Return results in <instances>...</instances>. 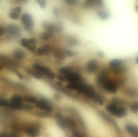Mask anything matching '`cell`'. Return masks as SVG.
Returning <instances> with one entry per match:
<instances>
[{
    "label": "cell",
    "instance_id": "cell-2",
    "mask_svg": "<svg viewBox=\"0 0 138 137\" xmlns=\"http://www.w3.org/2000/svg\"><path fill=\"white\" fill-rule=\"evenodd\" d=\"M21 21L25 28L28 30L32 29L34 27V21L32 17L28 13H25L22 15Z\"/></svg>",
    "mask_w": 138,
    "mask_h": 137
},
{
    "label": "cell",
    "instance_id": "cell-3",
    "mask_svg": "<svg viewBox=\"0 0 138 137\" xmlns=\"http://www.w3.org/2000/svg\"><path fill=\"white\" fill-rule=\"evenodd\" d=\"M65 76L66 80L70 83L78 82L81 78V76L79 74L75 72H71Z\"/></svg>",
    "mask_w": 138,
    "mask_h": 137
},
{
    "label": "cell",
    "instance_id": "cell-6",
    "mask_svg": "<svg viewBox=\"0 0 138 137\" xmlns=\"http://www.w3.org/2000/svg\"><path fill=\"white\" fill-rule=\"evenodd\" d=\"M33 67L36 70L47 76L52 72L49 68L39 64H35L33 66Z\"/></svg>",
    "mask_w": 138,
    "mask_h": 137
},
{
    "label": "cell",
    "instance_id": "cell-29",
    "mask_svg": "<svg viewBox=\"0 0 138 137\" xmlns=\"http://www.w3.org/2000/svg\"><path fill=\"white\" fill-rule=\"evenodd\" d=\"M66 53L67 56H72L74 54V52L72 51H70V50H67L66 51Z\"/></svg>",
    "mask_w": 138,
    "mask_h": 137
},
{
    "label": "cell",
    "instance_id": "cell-12",
    "mask_svg": "<svg viewBox=\"0 0 138 137\" xmlns=\"http://www.w3.org/2000/svg\"><path fill=\"white\" fill-rule=\"evenodd\" d=\"M49 48L48 46H44L38 48L36 50V54L40 56H42L46 54L49 51Z\"/></svg>",
    "mask_w": 138,
    "mask_h": 137
},
{
    "label": "cell",
    "instance_id": "cell-21",
    "mask_svg": "<svg viewBox=\"0 0 138 137\" xmlns=\"http://www.w3.org/2000/svg\"><path fill=\"white\" fill-rule=\"evenodd\" d=\"M51 36V33L50 32H46L44 33L42 35V38L43 39L45 40H47V39L49 38V37H50Z\"/></svg>",
    "mask_w": 138,
    "mask_h": 137
},
{
    "label": "cell",
    "instance_id": "cell-28",
    "mask_svg": "<svg viewBox=\"0 0 138 137\" xmlns=\"http://www.w3.org/2000/svg\"><path fill=\"white\" fill-rule=\"evenodd\" d=\"M21 10H22V8L20 7H16L13 9V11H14V12H16L18 13H20V12H21Z\"/></svg>",
    "mask_w": 138,
    "mask_h": 137
},
{
    "label": "cell",
    "instance_id": "cell-9",
    "mask_svg": "<svg viewBox=\"0 0 138 137\" xmlns=\"http://www.w3.org/2000/svg\"><path fill=\"white\" fill-rule=\"evenodd\" d=\"M8 32L13 36H18L20 35V29L18 26L14 24H11L9 25L7 27Z\"/></svg>",
    "mask_w": 138,
    "mask_h": 137
},
{
    "label": "cell",
    "instance_id": "cell-15",
    "mask_svg": "<svg viewBox=\"0 0 138 137\" xmlns=\"http://www.w3.org/2000/svg\"><path fill=\"white\" fill-rule=\"evenodd\" d=\"M14 56L15 58L20 60L24 58L25 56V54L22 50H17L15 52Z\"/></svg>",
    "mask_w": 138,
    "mask_h": 137
},
{
    "label": "cell",
    "instance_id": "cell-16",
    "mask_svg": "<svg viewBox=\"0 0 138 137\" xmlns=\"http://www.w3.org/2000/svg\"><path fill=\"white\" fill-rule=\"evenodd\" d=\"M99 82L103 83V84L107 81V76L105 73H103L99 75L98 77Z\"/></svg>",
    "mask_w": 138,
    "mask_h": 137
},
{
    "label": "cell",
    "instance_id": "cell-17",
    "mask_svg": "<svg viewBox=\"0 0 138 137\" xmlns=\"http://www.w3.org/2000/svg\"><path fill=\"white\" fill-rule=\"evenodd\" d=\"M97 14H98V15L99 16V17L102 19H106L108 17V13L104 11H99L97 13Z\"/></svg>",
    "mask_w": 138,
    "mask_h": 137
},
{
    "label": "cell",
    "instance_id": "cell-19",
    "mask_svg": "<svg viewBox=\"0 0 138 137\" xmlns=\"http://www.w3.org/2000/svg\"><path fill=\"white\" fill-rule=\"evenodd\" d=\"M122 63L120 61L118 60H113L110 62V65L112 67H117L120 66Z\"/></svg>",
    "mask_w": 138,
    "mask_h": 137
},
{
    "label": "cell",
    "instance_id": "cell-10",
    "mask_svg": "<svg viewBox=\"0 0 138 137\" xmlns=\"http://www.w3.org/2000/svg\"><path fill=\"white\" fill-rule=\"evenodd\" d=\"M126 130L129 134L133 136H137L138 134V128L134 125H126Z\"/></svg>",
    "mask_w": 138,
    "mask_h": 137
},
{
    "label": "cell",
    "instance_id": "cell-36",
    "mask_svg": "<svg viewBox=\"0 0 138 137\" xmlns=\"http://www.w3.org/2000/svg\"><path fill=\"white\" fill-rule=\"evenodd\" d=\"M137 62L138 63V58H137Z\"/></svg>",
    "mask_w": 138,
    "mask_h": 137
},
{
    "label": "cell",
    "instance_id": "cell-24",
    "mask_svg": "<svg viewBox=\"0 0 138 137\" xmlns=\"http://www.w3.org/2000/svg\"><path fill=\"white\" fill-rule=\"evenodd\" d=\"M94 1L89 0V1H86L85 3V7L89 8L91 7L93 5Z\"/></svg>",
    "mask_w": 138,
    "mask_h": 137
},
{
    "label": "cell",
    "instance_id": "cell-22",
    "mask_svg": "<svg viewBox=\"0 0 138 137\" xmlns=\"http://www.w3.org/2000/svg\"><path fill=\"white\" fill-rule=\"evenodd\" d=\"M37 2L38 3V4L42 8H44L45 7L46 5V3L45 1L42 0H37Z\"/></svg>",
    "mask_w": 138,
    "mask_h": 137
},
{
    "label": "cell",
    "instance_id": "cell-18",
    "mask_svg": "<svg viewBox=\"0 0 138 137\" xmlns=\"http://www.w3.org/2000/svg\"><path fill=\"white\" fill-rule=\"evenodd\" d=\"M25 100L29 103H37V100L35 97H31V96H28L25 98Z\"/></svg>",
    "mask_w": 138,
    "mask_h": 137
},
{
    "label": "cell",
    "instance_id": "cell-23",
    "mask_svg": "<svg viewBox=\"0 0 138 137\" xmlns=\"http://www.w3.org/2000/svg\"><path fill=\"white\" fill-rule=\"evenodd\" d=\"M131 108L132 111L136 112V111L138 110V103L133 104V105H132Z\"/></svg>",
    "mask_w": 138,
    "mask_h": 137
},
{
    "label": "cell",
    "instance_id": "cell-34",
    "mask_svg": "<svg viewBox=\"0 0 138 137\" xmlns=\"http://www.w3.org/2000/svg\"><path fill=\"white\" fill-rule=\"evenodd\" d=\"M9 137H19V136L17 134H12L10 135Z\"/></svg>",
    "mask_w": 138,
    "mask_h": 137
},
{
    "label": "cell",
    "instance_id": "cell-35",
    "mask_svg": "<svg viewBox=\"0 0 138 137\" xmlns=\"http://www.w3.org/2000/svg\"><path fill=\"white\" fill-rule=\"evenodd\" d=\"M2 69H3V66L1 64H0V70H1Z\"/></svg>",
    "mask_w": 138,
    "mask_h": 137
},
{
    "label": "cell",
    "instance_id": "cell-11",
    "mask_svg": "<svg viewBox=\"0 0 138 137\" xmlns=\"http://www.w3.org/2000/svg\"><path fill=\"white\" fill-rule=\"evenodd\" d=\"M36 47V40L32 38H28V44L26 48L31 51H34Z\"/></svg>",
    "mask_w": 138,
    "mask_h": 137
},
{
    "label": "cell",
    "instance_id": "cell-8",
    "mask_svg": "<svg viewBox=\"0 0 138 137\" xmlns=\"http://www.w3.org/2000/svg\"><path fill=\"white\" fill-rule=\"evenodd\" d=\"M98 68V64L95 60L90 61L87 64V69L89 72H95L97 71Z\"/></svg>",
    "mask_w": 138,
    "mask_h": 137
},
{
    "label": "cell",
    "instance_id": "cell-26",
    "mask_svg": "<svg viewBox=\"0 0 138 137\" xmlns=\"http://www.w3.org/2000/svg\"><path fill=\"white\" fill-rule=\"evenodd\" d=\"M7 105H8V103L7 100L0 98V106H6Z\"/></svg>",
    "mask_w": 138,
    "mask_h": 137
},
{
    "label": "cell",
    "instance_id": "cell-25",
    "mask_svg": "<svg viewBox=\"0 0 138 137\" xmlns=\"http://www.w3.org/2000/svg\"><path fill=\"white\" fill-rule=\"evenodd\" d=\"M65 2L70 5H75L77 3V1L74 0H65Z\"/></svg>",
    "mask_w": 138,
    "mask_h": 137
},
{
    "label": "cell",
    "instance_id": "cell-27",
    "mask_svg": "<svg viewBox=\"0 0 138 137\" xmlns=\"http://www.w3.org/2000/svg\"><path fill=\"white\" fill-rule=\"evenodd\" d=\"M30 73L31 74V75L33 76H34V77L36 78L37 79H40L41 77L40 75H39V74L37 72H31Z\"/></svg>",
    "mask_w": 138,
    "mask_h": 137
},
{
    "label": "cell",
    "instance_id": "cell-30",
    "mask_svg": "<svg viewBox=\"0 0 138 137\" xmlns=\"http://www.w3.org/2000/svg\"><path fill=\"white\" fill-rule=\"evenodd\" d=\"M47 76L51 79H54L55 77V75L52 72H51V73L49 74V75H48Z\"/></svg>",
    "mask_w": 138,
    "mask_h": 137
},
{
    "label": "cell",
    "instance_id": "cell-7",
    "mask_svg": "<svg viewBox=\"0 0 138 137\" xmlns=\"http://www.w3.org/2000/svg\"><path fill=\"white\" fill-rule=\"evenodd\" d=\"M36 106L38 108H40L42 110H44L48 112H50L52 111L53 109L52 107L44 100H40L37 102L36 103Z\"/></svg>",
    "mask_w": 138,
    "mask_h": 137
},
{
    "label": "cell",
    "instance_id": "cell-33",
    "mask_svg": "<svg viewBox=\"0 0 138 137\" xmlns=\"http://www.w3.org/2000/svg\"><path fill=\"white\" fill-rule=\"evenodd\" d=\"M16 74L18 75L19 78H20V79H22L23 78V76L22 75V74L19 73V72H17Z\"/></svg>",
    "mask_w": 138,
    "mask_h": 137
},
{
    "label": "cell",
    "instance_id": "cell-13",
    "mask_svg": "<svg viewBox=\"0 0 138 137\" xmlns=\"http://www.w3.org/2000/svg\"><path fill=\"white\" fill-rule=\"evenodd\" d=\"M72 69L71 67H68V66H64V67H61L59 69V73L61 75L65 76L72 72Z\"/></svg>",
    "mask_w": 138,
    "mask_h": 137
},
{
    "label": "cell",
    "instance_id": "cell-4",
    "mask_svg": "<svg viewBox=\"0 0 138 137\" xmlns=\"http://www.w3.org/2000/svg\"><path fill=\"white\" fill-rule=\"evenodd\" d=\"M10 105L12 108L16 109H19L21 108L22 106L21 97L18 95L13 96L12 97Z\"/></svg>",
    "mask_w": 138,
    "mask_h": 137
},
{
    "label": "cell",
    "instance_id": "cell-14",
    "mask_svg": "<svg viewBox=\"0 0 138 137\" xmlns=\"http://www.w3.org/2000/svg\"><path fill=\"white\" fill-rule=\"evenodd\" d=\"M26 133L31 137H36L37 136L38 131L34 127H28L26 130Z\"/></svg>",
    "mask_w": 138,
    "mask_h": 137
},
{
    "label": "cell",
    "instance_id": "cell-20",
    "mask_svg": "<svg viewBox=\"0 0 138 137\" xmlns=\"http://www.w3.org/2000/svg\"><path fill=\"white\" fill-rule=\"evenodd\" d=\"M9 16L13 20H18L19 17V13H16L12 11V12L10 13Z\"/></svg>",
    "mask_w": 138,
    "mask_h": 137
},
{
    "label": "cell",
    "instance_id": "cell-5",
    "mask_svg": "<svg viewBox=\"0 0 138 137\" xmlns=\"http://www.w3.org/2000/svg\"><path fill=\"white\" fill-rule=\"evenodd\" d=\"M103 87L105 89L110 93H115L117 91V87L116 85L111 82L107 81L103 84Z\"/></svg>",
    "mask_w": 138,
    "mask_h": 137
},
{
    "label": "cell",
    "instance_id": "cell-31",
    "mask_svg": "<svg viewBox=\"0 0 138 137\" xmlns=\"http://www.w3.org/2000/svg\"><path fill=\"white\" fill-rule=\"evenodd\" d=\"M5 32V29L2 27L0 26V36H2L3 35Z\"/></svg>",
    "mask_w": 138,
    "mask_h": 137
},
{
    "label": "cell",
    "instance_id": "cell-32",
    "mask_svg": "<svg viewBox=\"0 0 138 137\" xmlns=\"http://www.w3.org/2000/svg\"><path fill=\"white\" fill-rule=\"evenodd\" d=\"M74 136L75 137H83V136H82L81 135H80V134H78V133H77V132H75L74 134Z\"/></svg>",
    "mask_w": 138,
    "mask_h": 137
},
{
    "label": "cell",
    "instance_id": "cell-1",
    "mask_svg": "<svg viewBox=\"0 0 138 137\" xmlns=\"http://www.w3.org/2000/svg\"><path fill=\"white\" fill-rule=\"evenodd\" d=\"M106 109L111 114L118 117H123L126 114V110L125 108L122 107H117L114 104L108 105L106 107Z\"/></svg>",
    "mask_w": 138,
    "mask_h": 137
}]
</instances>
